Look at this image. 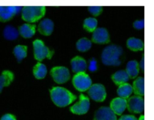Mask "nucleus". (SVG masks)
<instances>
[{
	"instance_id": "f257e3e1",
	"label": "nucleus",
	"mask_w": 154,
	"mask_h": 120,
	"mask_svg": "<svg viewBox=\"0 0 154 120\" xmlns=\"http://www.w3.org/2000/svg\"><path fill=\"white\" fill-rule=\"evenodd\" d=\"M53 102L60 107L68 106L76 100V96L63 87H54L50 90Z\"/></svg>"
},
{
	"instance_id": "f03ea898",
	"label": "nucleus",
	"mask_w": 154,
	"mask_h": 120,
	"mask_svg": "<svg viewBox=\"0 0 154 120\" xmlns=\"http://www.w3.org/2000/svg\"><path fill=\"white\" fill-rule=\"evenodd\" d=\"M123 54V48L120 46L111 44L106 46L102 53V61L105 65L118 66L121 64L120 56Z\"/></svg>"
},
{
	"instance_id": "7ed1b4c3",
	"label": "nucleus",
	"mask_w": 154,
	"mask_h": 120,
	"mask_svg": "<svg viewBox=\"0 0 154 120\" xmlns=\"http://www.w3.org/2000/svg\"><path fill=\"white\" fill-rule=\"evenodd\" d=\"M46 12L45 6H24L22 8V18L28 22H35L43 17Z\"/></svg>"
},
{
	"instance_id": "20e7f679",
	"label": "nucleus",
	"mask_w": 154,
	"mask_h": 120,
	"mask_svg": "<svg viewBox=\"0 0 154 120\" xmlns=\"http://www.w3.org/2000/svg\"><path fill=\"white\" fill-rule=\"evenodd\" d=\"M35 58L38 61H42L44 58H51L54 55V51H51L48 46H46L42 40H37L33 41Z\"/></svg>"
},
{
	"instance_id": "39448f33",
	"label": "nucleus",
	"mask_w": 154,
	"mask_h": 120,
	"mask_svg": "<svg viewBox=\"0 0 154 120\" xmlns=\"http://www.w3.org/2000/svg\"><path fill=\"white\" fill-rule=\"evenodd\" d=\"M74 86L80 92H85L92 86V80L88 74L84 72L78 73L72 80Z\"/></svg>"
},
{
	"instance_id": "423d86ee",
	"label": "nucleus",
	"mask_w": 154,
	"mask_h": 120,
	"mask_svg": "<svg viewBox=\"0 0 154 120\" xmlns=\"http://www.w3.org/2000/svg\"><path fill=\"white\" fill-rule=\"evenodd\" d=\"M51 74L53 79L57 83H64L70 79V73L67 68L57 66L51 69Z\"/></svg>"
},
{
	"instance_id": "0eeeda50",
	"label": "nucleus",
	"mask_w": 154,
	"mask_h": 120,
	"mask_svg": "<svg viewBox=\"0 0 154 120\" xmlns=\"http://www.w3.org/2000/svg\"><path fill=\"white\" fill-rule=\"evenodd\" d=\"M88 94L93 100L102 102L106 98L107 92L102 84L96 83L92 85L88 89Z\"/></svg>"
},
{
	"instance_id": "6e6552de",
	"label": "nucleus",
	"mask_w": 154,
	"mask_h": 120,
	"mask_svg": "<svg viewBox=\"0 0 154 120\" xmlns=\"http://www.w3.org/2000/svg\"><path fill=\"white\" fill-rule=\"evenodd\" d=\"M90 106V103L89 98L84 94H81L79 101L74 104L70 108V110L72 111V112L77 114V115H84L88 112Z\"/></svg>"
},
{
	"instance_id": "1a4fd4ad",
	"label": "nucleus",
	"mask_w": 154,
	"mask_h": 120,
	"mask_svg": "<svg viewBox=\"0 0 154 120\" xmlns=\"http://www.w3.org/2000/svg\"><path fill=\"white\" fill-rule=\"evenodd\" d=\"M129 111L133 113H141L144 111V100L141 96H132L127 100V106Z\"/></svg>"
},
{
	"instance_id": "9d476101",
	"label": "nucleus",
	"mask_w": 154,
	"mask_h": 120,
	"mask_svg": "<svg viewBox=\"0 0 154 120\" xmlns=\"http://www.w3.org/2000/svg\"><path fill=\"white\" fill-rule=\"evenodd\" d=\"M22 10L20 6H0V21L7 22Z\"/></svg>"
},
{
	"instance_id": "9b49d317",
	"label": "nucleus",
	"mask_w": 154,
	"mask_h": 120,
	"mask_svg": "<svg viewBox=\"0 0 154 120\" xmlns=\"http://www.w3.org/2000/svg\"><path fill=\"white\" fill-rule=\"evenodd\" d=\"M92 40L96 44H106L110 41L109 33L105 28H96L93 32Z\"/></svg>"
},
{
	"instance_id": "f8f14e48",
	"label": "nucleus",
	"mask_w": 154,
	"mask_h": 120,
	"mask_svg": "<svg viewBox=\"0 0 154 120\" xmlns=\"http://www.w3.org/2000/svg\"><path fill=\"white\" fill-rule=\"evenodd\" d=\"M94 120H117V115L108 106H102L95 113Z\"/></svg>"
},
{
	"instance_id": "ddd939ff",
	"label": "nucleus",
	"mask_w": 154,
	"mask_h": 120,
	"mask_svg": "<svg viewBox=\"0 0 154 120\" xmlns=\"http://www.w3.org/2000/svg\"><path fill=\"white\" fill-rule=\"evenodd\" d=\"M126 106H127L126 99L122 98H116L111 100L110 108L116 115H121L125 111Z\"/></svg>"
},
{
	"instance_id": "4468645a",
	"label": "nucleus",
	"mask_w": 154,
	"mask_h": 120,
	"mask_svg": "<svg viewBox=\"0 0 154 120\" xmlns=\"http://www.w3.org/2000/svg\"><path fill=\"white\" fill-rule=\"evenodd\" d=\"M72 69L76 74L84 72L87 68V63L84 58L81 56H76L71 61Z\"/></svg>"
},
{
	"instance_id": "2eb2a0df",
	"label": "nucleus",
	"mask_w": 154,
	"mask_h": 120,
	"mask_svg": "<svg viewBox=\"0 0 154 120\" xmlns=\"http://www.w3.org/2000/svg\"><path fill=\"white\" fill-rule=\"evenodd\" d=\"M54 26V22L51 19L46 18L41 21L40 23L38 26V29L41 34H45V35H50L53 32Z\"/></svg>"
},
{
	"instance_id": "dca6fc26",
	"label": "nucleus",
	"mask_w": 154,
	"mask_h": 120,
	"mask_svg": "<svg viewBox=\"0 0 154 120\" xmlns=\"http://www.w3.org/2000/svg\"><path fill=\"white\" fill-rule=\"evenodd\" d=\"M14 74L10 70H3L2 74L0 75V93L2 91L3 88L8 86L12 81L14 80Z\"/></svg>"
},
{
	"instance_id": "f3484780",
	"label": "nucleus",
	"mask_w": 154,
	"mask_h": 120,
	"mask_svg": "<svg viewBox=\"0 0 154 120\" xmlns=\"http://www.w3.org/2000/svg\"><path fill=\"white\" fill-rule=\"evenodd\" d=\"M35 26L32 25L29 23H24L19 27V34L23 38H32L35 33Z\"/></svg>"
},
{
	"instance_id": "a211bd4d",
	"label": "nucleus",
	"mask_w": 154,
	"mask_h": 120,
	"mask_svg": "<svg viewBox=\"0 0 154 120\" xmlns=\"http://www.w3.org/2000/svg\"><path fill=\"white\" fill-rule=\"evenodd\" d=\"M138 62L136 60H132V61L128 62L126 64V72L127 73L129 78H136L139 73V65Z\"/></svg>"
},
{
	"instance_id": "6ab92c4d",
	"label": "nucleus",
	"mask_w": 154,
	"mask_h": 120,
	"mask_svg": "<svg viewBox=\"0 0 154 120\" xmlns=\"http://www.w3.org/2000/svg\"><path fill=\"white\" fill-rule=\"evenodd\" d=\"M111 79L114 81L116 85H121V84L126 83L129 81V77L128 76L126 70H120L118 71L115 72L111 76Z\"/></svg>"
},
{
	"instance_id": "aec40b11",
	"label": "nucleus",
	"mask_w": 154,
	"mask_h": 120,
	"mask_svg": "<svg viewBox=\"0 0 154 120\" xmlns=\"http://www.w3.org/2000/svg\"><path fill=\"white\" fill-rule=\"evenodd\" d=\"M128 48L132 51H139L144 50V41L139 38H130L126 42Z\"/></svg>"
},
{
	"instance_id": "412c9836",
	"label": "nucleus",
	"mask_w": 154,
	"mask_h": 120,
	"mask_svg": "<svg viewBox=\"0 0 154 120\" xmlns=\"http://www.w3.org/2000/svg\"><path fill=\"white\" fill-rule=\"evenodd\" d=\"M117 92L118 95L120 96V98L126 99L133 92V88L130 84L126 82V83H123L119 86Z\"/></svg>"
},
{
	"instance_id": "4be33fe9",
	"label": "nucleus",
	"mask_w": 154,
	"mask_h": 120,
	"mask_svg": "<svg viewBox=\"0 0 154 120\" xmlns=\"http://www.w3.org/2000/svg\"><path fill=\"white\" fill-rule=\"evenodd\" d=\"M3 36L7 40H15L19 36V32L12 26H6L3 30Z\"/></svg>"
},
{
	"instance_id": "5701e85b",
	"label": "nucleus",
	"mask_w": 154,
	"mask_h": 120,
	"mask_svg": "<svg viewBox=\"0 0 154 120\" xmlns=\"http://www.w3.org/2000/svg\"><path fill=\"white\" fill-rule=\"evenodd\" d=\"M133 92L138 96H144V77H138L133 82Z\"/></svg>"
},
{
	"instance_id": "b1692460",
	"label": "nucleus",
	"mask_w": 154,
	"mask_h": 120,
	"mask_svg": "<svg viewBox=\"0 0 154 120\" xmlns=\"http://www.w3.org/2000/svg\"><path fill=\"white\" fill-rule=\"evenodd\" d=\"M48 73V69L45 64H42V63H37L35 66L33 68V74L35 76V78L40 80L43 79L45 77Z\"/></svg>"
},
{
	"instance_id": "393cba45",
	"label": "nucleus",
	"mask_w": 154,
	"mask_h": 120,
	"mask_svg": "<svg viewBox=\"0 0 154 120\" xmlns=\"http://www.w3.org/2000/svg\"><path fill=\"white\" fill-rule=\"evenodd\" d=\"M14 54L17 61L20 62L27 56V46L24 45H17L14 49Z\"/></svg>"
},
{
	"instance_id": "a878e982",
	"label": "nucleus",
	"mask_w": 154,
	"mask_h": 120,
	"mask_svg": "<svg viewBox=\"0 0 154 120\" xmlns=\"http://www.w3.org/2000/svg\"><path fill=\"white\" fill-rule=\"evenodd\" d=\"M92 46V41L86 38H82L79 39L76 44L77 49L81 52H86L89 50Z\"/></svg>"
},
{
	"instance_id": "bb28decb",
	"label": "nucleus",
	"mask_w": 154,
	"mask_h": 120,
	"mask_svg": "<svg viewBox=\"0 0 154 120\" xmlns=\"http://www.w3.org/2000/svg\"><path fill=\"white\" fill-rule=\"evenodd\" d=\"M98 21L94 17L86 18L84 21V28L90 32H93L97 28Z\"/></svg>"
},
{
	"instance_id": "cd10ccee",
	"label": "nucleus",
	"mask_w": 154,
	"mask_h": 120,
	"mask_svg": "<svg viewBox=\"0 0 154 120\" xmlns=\"http://www.w3.org/2000/svg\"><path fill=\"white\" fill-rule=\"evenodd\" d=\"M88 10L93 15L98 16V15L102 13L103 8L101 6H90V7L88 8Z\"/></svg>"
},
{
	"instance_id": "c85d7f7f",
	"label": "nucleus",
	"mask_w": 154,
	"mask_h": 120,
	"mask_svg": "<svg viewBox=\"0 0 154 120\" xmlns=\"http://www.w3.org/2000/svg\"><path fill=\"white\" fill-rule=\"evenodd\" d=\"M133 26H134V28H138V29H142V28H144V20L135 21L133 23Z\"/></svg>"
},
{
	"instance_id": "c756f323",
	"label": "nucleus",
	"mask_w": 154,
	"mask_h": 120,
	"mask_svg": "<svg viewBox=\"0 0 154 120\" xmlns=\"http://www.w3.org/2000/svg\"><path fill=\"white\" fill-rule=\"evenodd\" d=\"M0 120H17L16 117L14 115L10 113H6L4 116H2Z\"/></svg>"
},
{
	"instance_id": "7c9ffc66",
	"label": "nucleus",
	"mask_w": 154,
	"mask_h": 120,
	"mask_svg": "<svg viewBox=\"0 0 154 120\" xmlns=\"http://www.w3.org/2000/svg\"><path fill=\"white\" fill-rule=\"evenodd\" d=\"M119 120H137L136 117L132 115H125L120 117Z\"/></svg>"
},
{
	"instance_id": "2f4dec72",
	"label": "nucleus",
	"mask_w": 154,
	"mask_h": 120,
	"mask_svg": "<svg viewBox=\"0 0 154 120\" xmlns=\"http://www.w3.org/2000/svg\"><path fill=\"white\" fill-rule=\"evenodd\" d=\"M90 69L92 70H95L96 69V62L95 61V59H93V61L91 62Z\"/></svg>"
},
{
	"instance_id": "473e14b6",
	"label": "nucleus",
	"mask_w": 154,
	"mask_h": 120,
	"mask_svg": "<svg viewBox=\"0 0 154 120\" xmlns=\"http://www.w3.org/2000/svg\"><path fill=\"white\" fill-rule=\"evenodd\" d=\"M144 57H143V58H141V62H140V64H138V65H139V68L142 69V70H144Z\"/></svg>"
},
{
	"instance_id": "72a5a7b5",
	"label": "nucleus",
	"mask_w": 154,
	"mask_h": 120,
	"mask_svg": "<svg viewBox=\"0 0 154 120\" xmlns=\"http://www.w3.org/2000/svg\"><path fill=\"white\" fill-rule=\"evenodd\" d=\"M139 120H144V116H141L140 117Z\"/></svg>"
}]
</instances>
